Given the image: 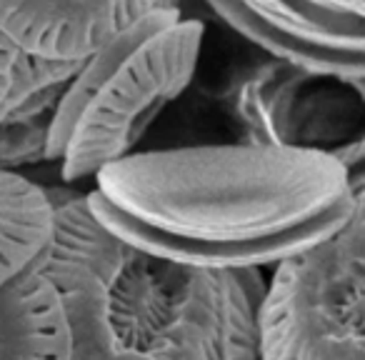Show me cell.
Segmentation results:
<instances>
[{"instance_id": "cell-4", "label": "cell", "mask_w": 365, "mask_h": 360, "mask_svg": "<svg viewBox=\"0 0 365 360\" xmlns=\"http://www.w3.org/2000/svg\"><path fill=\"white\" fill-rule=\"evenodd\" d=\"M260 360H365V190L330 235L265 280Z\"/></svg>"}, {"instance_id": "cell-14", "label": "cell", "mask_w": 365, "mask_h": 360, "mask_svg": "<svg viewBox=\"0 0 365 360\" xmlns=\"http://www.w3.org/2000/svg\"><path fill=\"white\" fill-rule=\"evenodd\" d=\"M358 11H360V13H363V16H365V3H363V6L358 8Z\"/></svg>"}, {"instance_id": "cell-13", "label": "cell", "mask_w": 365, "mask_h": 360, "mask_svg": "<svg viewBox=\"0 0 365 360\" xmlns=\"http://www.w3.org/2000/svg\"><path fill=\"white\" fill-rule=\"evenodd\" d=\"M320 3H328V6H335V8H345V11H358L365 0H320Z\"/></svg>"}, {"instance_id": "cell-8", "label": "cell", "mask_w": 365, "mask_h": 360, "mask_svg": "<svg viewBox=\"0 0 365 360\" xmlns=\"http://www.w3.org/2000/svg\"><path fill=\"white\" fill-rule=\"evenodd\" d=\"M81 63L21 56L11 93L0 103V170L46 163L53 115Z\"/></svg>"}, {"instance_id": "cell-7", "label": "cell", "mask_w": 365, "mask_h": 360, "mask_svg": "<svg viewBox=\"0 0 365 360\" xmlns=\"http://www.w3.org/2000/svg\"><path fill=\"white\" fill-rule=\"evenodd\" d=\"M175 0H0V31L23 53L86 61L125 28Z\"/></svg>"}, {"instance_id": "cell-3", "label": "cell", "mask_w": 365, "mask_h": 360, "mask_svg": "<svg viewBox=\"0 0 365 360\" xmlns=\"http://www.w3.org/2000/svg\"><path fill=\"white\" fill-rule=\"evenodd\" d=\"M205 28L180 8H160L86 58L53 115L46 163L61 180L96 178L138 153L160 113L190 86Z\"/></svg>"}, {"instance_id": "cell-2", "label": "cell", "mask_w": 365, "mask_h": 360, "mask_svg": "<svg viewBox=\"0 0 365 360\" xmlns=\"http://www.w3.org/2000/svg\"><path fill=\"white\" fill-rule=\"evenodd\" d=\"M48 190L56 230L36 270L61 300L71 360H260V270L150 253L103 225L86 193Z\"/></svg>"}, {"instance_id": "cell-5", "label": "cell", "mask_w": 365, "mask_h": 360, "mask_svg": "<svg viewBox=\"0 0 365 360\" xmlns=\"http://www.w3.org/2000/svg\"><path fill=\"white\" fill-rule=\"evenodd\" d=\"M240 140L323 153L335 160L365 138V78L275 61L245 73L230 96Z\"/></svg>"}, {"instance_id": "cell-6", "label": "cell", "mask_w": 365, "mask_h": 360, "mask_svg": "<svg viewBox=\"0 0 365 360\" xmlns=\"http://www.w3.org/2000/svg\"><path fill=\"white\" fill-rule=\"evenodd\" d=\"M245 41L275 61L365 78V16L320 0H205Z\"/></svg>"}, {"instance_id": "cell-12", "label": "cell", "mask_w": 365, "mask_h": 360, "mask_svg": "<svg viewBox=\"0 0 365 360\" xmlns=\"http://www.w3.org/2000/svg\"><path fill=\"white\" fill-rule=\"evenodd\" d=\"M340 165L348 173V183L353 188V193H363L365 190V138L353 145L343 158H340Z\"/></svg>"}, {"instance_id": "cell-11", "label": "cell", "mask_w": 365, "mask_h": 360, "mask_svg": "<svg viewBox=\"0 0 365 360\" xmlns=\"http://www.w3.org/2000/svg\"><path fill=\"white\" fill-rule=\"evenodd\" d=\"M21 56H23V51H18V48L6 38V33L0 31V103L6 101V96L11 93Z\"/></svg>"}, {"instance_id": "cell-1", "label": "cell", "mask_w": 365, "mask_h": 360, "mask_svg": "<svg viewBox=\"0 0 365 360\" xmlns=\"http://www.w3.org/2000/svg\"><path fill=\"white\" fill-rule=\"evenodd\" d=\"M88 190L96 218L150 253L225 270H273L353 208L335 158L265 143L130 153Z\"/></svg>"}, {"instance_id": "cell-9", "label": "cell", "mask_w": 365, "mask_h": 360, "mask_svg": "<svg viewBox=\"0 0 365 360\" xmlns=\"http://www.w3.org/2000/svg\"><path fill=\"white\" fill-rule=\"evenodd\" d=\"M0 360H71L61 300L36 268L0 290Z\"/></svg>"}, {"instance_id": "cell-10", "label": "cell", "mask_w": 365, "mask_h": 360, "mask_svg": "<svg viewBox=\"0 0 365 360\" xmlns=\"http://www.w3.org/2000/svg\"><path fill=\"white\" fill-rule=\"evenodd\" d=\"M53 230L51 190L18 170H0V290L36 268Z\"/></svg>"}]
</instances>
